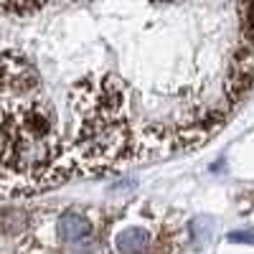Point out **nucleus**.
<instances>
[{"instance_id": "1", "label": "nucleus", "mask_w": 254, "mask_h": 254, "mask_svg": "<svg viewBox=\"0 0 254 254\" xmlns=\"http://www.w3.org/2000/svg\"><path fill=\"white\" fill-rule=\"evenodd\" d=\"M56 231H59L61 242H81L89 237V224H87V219H81L76 214H64L59 219Z\"/></svg>"}, {"instance_id": "3", "label": "nucleus", "mask_w": 254, "mask_h": 254, "mask_svg": "<svg viewBox=\"0 0 254 254\" xmlns=\"http://www.w3.org/2000/svg\"><path fill=\"white\" fill-rule=\"evenodd\" d=\"M193 229V244L201 247V244H208L211 242V231H214V219L211 216H203V219H196L190 224Z\"/></svg>"}, {"instance_id": "4", "label": "nucleus", "mask_w": 254, "mask_h": 254, "mask_svg": "<svg viewBox=\"0 0 254 254\" xmlns=\"http://www.w3.org/2000/svg\"><path fill=\"white\" fill-rule=\"evenodd\" d=\"M229 239L231 242H242V244H254V231H231Z\"/></svg>"}, {"instance_id": "2", "label": "nucleus", "mask_w": 254, "mask_h": 254, "mask_svg": "<svg viewBox=\"0 0 254 254\" xmlns=\"http://www.w3.org/2000/svg\"><path fill=\"white\" fill-rule=\"evenodd\" d=\"M147 242H150V237H147V231L140 229V226H130V229H122L117 234V249L122 254H140Z\"/></svg>"}]
</instances>
